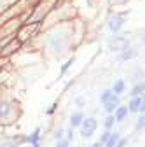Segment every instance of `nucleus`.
Instances as JSON below:
<instances>
[{"instance_id":"1","label":"nucleus","mask_w":145,"mask_h":147,"mask_svg":"<svg viewBox=\"0 0 145 147\" xmlns=\"http://www.w3.org/2000/svg\"><path fill=\"white\" fill-rule=\"evenodd\" d=\"M95 130H96V119H93V117H89V119H82V123H81V133H82V137H91L93 133H95Z\"/></svg>"},{"instance_id":"2","label":"nucleus","mask_w":145,"mask_h":147,"mask_svg":"<svg viewBox=\"0 0 145 147\" xmlns=\"http://www.w3.org/2000/svg\"><path fill=\"white\" fill-rule=\"evenodd\" d=\"M128 39H124V37H114V39L108 42V47H110L112 51H124L126 47H128Z\"/></svg>"},{"instance_id":"3","label":"nucleus","mask_w":145,"mask_h":147,"mask_svg":"<svg viewBox=\"0 0 145 147\" xmlns=\"http://www.w3.org/2000/svg\"><path fill=\"white\" fill-rule=\"evenodd\" d=\"M103 107H105V110L108 114H112L114 110L119 107V95H115V93H112L110 96H108L105 102H103Z\"/></svg>"},{"instance_id":"4","label":"nucleus","mask_w":145,"mask_h":147,"mask_svg":"<svg viewBox=\"0 0 145 147\" xmlns=\"http://www.w3.org/2000/svg\"><path fill=\"white\" fill-rule=\"evenodd\" d=\"M124 25V16H112L110 18V23H108V26H110L112 32H119Z\"/></svg>"},{"instance_id":"5","label":"nucleus","mask_w":145,"mask_h":147,"mask_svg":"<svg viewBox=\"0 0 145 147\" xmlns=\"http://www.w3.org/2000/svg\"><path fill=\"white\" fill-rule=\"evenodd\" d=\"M138 110L143 112V95L142 96H133V100L130 103V112H138Z\"/></svg>"},{"instance_id":"6","label":"nucleus","mask_w":145,"mask_h":147,"mask_svg":"<svg viewBox=\"0 0 145 147\" xmlns=\"http://www.w3.org/2000/svg\"><path fill=\"white\" fill-rule=\"evenodd\" d=\"M82 119H84L82 112H81V110H77V112H74V114L70 116V126H72V128H77V126H81Z\"/></svg>"},{"instance_id":"7","label":"nucleus","mask_w":145,"mask_h":147,"mask_svg":"<svg viewBox=\"0 0 145 147\" xmlns=\"http://www.w3.org/2000/svg\"><path fill=\"white\" fill-rule=\"evenodd\" d=\"M12 114V107H11V103H0V117H9Z\"/></svg>"},{"instance_id":"8","label":"nucleus","mask_w":145,"mask_h":147,"mask_svg":"<svg viewBox=\"0 0 145 147\" xmlns=\"http://www.w3.org/2000/svg\"><path fill=\"white\" fill-rule=\"evenodd\" d=\"M128 116V107H117L115 109V121H122Z\"/></svg>"},{"instance_id":"9","label":"nucleus","mask_w":145,"mask_h":147,"mask_svg":"<svg viewBox=\"0 0 145 147\" xmlns=\"http://www.w3.org/2000/svg\"><path fill=\"white\" fill-rule=\"evenodd\" d=\"M39 140H40V128H35V131L30 137H26V142L28 144H37Z\"/></svg>"},{"instance_id":"10","label":"nucleus","mask_w":145,"mask_h":147,"mask_svg":"<svg viewBox=\"0 0 145 147\" xmlns=\"http://www.w3.org/2000/svg\"><path fill=\"white\" fill-rule=\"evenodd\" d=\"M119 140V133H110V137H108V140L105 142V147H115Z\"/></svg>"},{"instance_id":"11","label":"nucleus","mask_w":145,"mask_h":147,"mask_svg":"<svg viewBox=\"0 0 145 147\" xmlns=\"http://www.w3.org/2000/svg\"><path fill=\"white\" fill-rule=\"evenodd\" d=\"M112 91H114L115 95H121L122 91H124V81H122V79H119V81L114 84V89H112Z\"/></svg>"},{"instance_id":"12","label":"nucleus","mask_w":145,"mask_h":147,"mask_svg":"<svg viewBox=\"0 0 145 147\" xmlns=\"http://www.w3.org/2000/svg\"><path fill=\"white\" fill-rule=\"evenodd\" d=\"M124 51H126V53H122V56H121V60H130V58L136 56V51H135V49H130V51H128V47H126Z\"/></svg>"},{"instance_id":"13","label":"nucleus","mask_w":145,"mask_h":147,"mask_svg":"<svg viewBox=\"0 0 145 147\" xmlns=\"http://www.w3.org/2000/svg\"><path fill=\"white\" fill-rule=\"evenodd\" d=\"M133 96H140V95H143V84H136L135 88H133V93H131Z\"/></svg>"},{"instance_id":"14","label":"nucleus","mask_w":145,"mask_h":147,"mask_svg":"<svg viewBox=\"0 0 145 147\" xmlns=\"http://www.w3.org/2000/svg\"><path fill=\"white\" fill-rule=\"evenodd\" d=\"M114 123H115V117L110 114V116H108V117L105 119V128H107V130H110V128L114 126Z\"/></svg>"},{"instance_id":"15","label":"nucleus","mask_w":145,"mask_h":147,"mask_svg":"<svg viewBox=\"0 0 145 147\" xmlns=\"http://www.w3.org/2000/svg\"><path fill=\"white\" fill-rule=\"evenodd\" d=\"M74 61H75V58H72V60H68V61H66V63H65V65L61 67V74H65V72H66V70H68V68L72 67V63H74Z\"/></svg>"},{"instance_id":"16","label":"nucleus","mask_w":145,"mask_h":147,"mask_svg":"<svg viewBox=\"0 0 145 147\" xmlns=\"http://www.w3.org/2000/svg\"><path fill=\"white\" fill-rule=\"evenodd\" d=\"M0 147H16V142L14 140H4V142H0Z\"/></svg>"},{"instance_id":"17","label":"nucleus","mask_w":145,"mask_h":147,"mask_svg":"<svg viewBox=\"0 0 145 147\" xmlns=\"http://www.w3.org/2000/svg\"><path fill=\"white\" fill-rule=\"evenodd\" d=\"M68 145H70V142L66 138L65 140L63 138H58V142H56V147H68Z\"/></svg>"},{"instance_id":"18","label":"nucleus","mask_w":145,"mask_h":147,"mask_svg":"<svg viewBox=\"0 0 145 147\" xmlns=\"http://www.w3.org/2000/svg\"><path fill=\"white\" fill-rule=\"evenodd\" d=\"M108 137H110V133H108V131H107V133H103V135H101V138H100V142H98V145H100V147H101V145H105V142L108 140Z\"/></svg>"},{"instance_id":"19","label":"nucleus","mask_w":145,"mask_h":147,"mask_svg":"<svg viewBox=\"0 0 145 147\" xmlns=\"http://www.w3.org/2000/svg\"><path fill=\"white\" fill-rule=\"evenodd\" d=\"M72 137H74V131H72V128H70V130H68V133H66V140L70 142V140H72Z\"/></svg>"},{"instance_id":"20","label":"nucleus","mask_w":145,"mask_h":147,"mask_svg":"<svg viewBox=\"0 0 145 147\" xmlns=\"http://www.w3.org/2000/svg\"><path fill=\"white\" fill-rule=\"evenodd\" d=\"M140 128H143V116L142 119H138V124H136V130H140Z\"/></svg>"},{"instance_id":"21","label":"nucleus","mask_w":145,"mask_h":147,"mask_svg":"<svg viewBox=\"0 0 145 147\" xmlns=\"http://www.w3.org/2000/svg\"><path fill=\"white\" fill-rule=\"evenodd\" d=\"M126 145V140H117V144H115V147H124Z\"/></svg>"},{"instance_id":"22","label":"nucleus","mask_w":145,"mask_h":147,"mask_svg":"<svg viewBox=\"0 0 145 147\" xmlns=\"http://www.w3.org/2000/svg\"><path fill=\"white\" fill-rule=\"evenodd\" d=\"M61 135H63V130H58V131H56V140L61 138Z\"/></svg>"},{"instance_id":"23","label":"nucleus","mask_w":145,"mask_h":147,"mask_svg":"<svg viewBox=\"0 0 145 147\" xmlns=\"http://www.w3.org/2000/svg\"><path fill=\"white\" fill-rule=\"evenodd\" d=\"M54 109H56V103H54V105H52V107H51V109L47 110V112H49V114H52V112H54Z\"/></svg>"},{"instance_id":"24","label":"nucleus","mask_w":145,"mask_h":147,"mask_svg":"<svg viewBox=\"0 0 145 147\" xmlns=\"http://www.w3.org/2000/svg\"><path fill=\"white\" fill-rule=\"evenodd\" d=\"M91 147H100V145H98V144H95V145H91Z\"/></svg>"},{"instance_id":"25","label":"nucleus","mask_w":145,"mask_h":147,"mask_svg":"<svg viewBox=\"0 0 145 147\" xmlns=\"http://www.w3.org/2000/svg\"><path fill=\"white\" fill-rule=\"evenodd\" d=\"M30 147H32V145H30Z\"/></svg>"}]
</instances>
